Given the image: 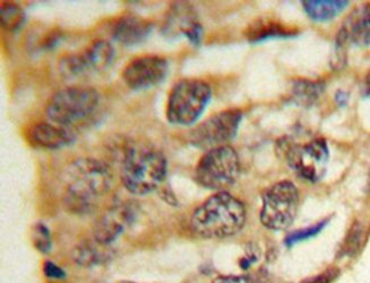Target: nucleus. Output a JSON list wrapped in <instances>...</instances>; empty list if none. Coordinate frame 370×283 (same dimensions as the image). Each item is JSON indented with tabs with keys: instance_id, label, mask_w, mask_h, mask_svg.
Instances as JSON below:
<instances>
[{
	"instance_id": "f257e3e1",
	"label": "nucleus",
	"mask_w": 370,
	"mask_h": 283,
	"mask_svg": "<svg viewBox=\"0 0 370 283\" xmlns=\"http://www.w3.org/2000/svg\"><path fill=\"white\" fill-rule=\"evenodd\" d=\"M64 202L76 214L90 213L96 202L112 188L113 173L107 164L95 158L74 160L64 175Z\"/></svg>"
},
{
	"instance_id": "f03ea898",
	"label": "nucleus",
	"mask_w": 370,
	"mask_h": 283,
	"mask_svg": "<svg viewBox=\"0 0 370 283\" xmlns=\"http://www.w3.org/2000/svg\"><path fill=\"white\" fill-rule=\"evenodd\" d=\"M246 209L243 202L227 191L207 198L191 215V226L195 235L204 239H224L243 229Z\"/></svg>"
},
{
	"instance_id": "7ed1b4c3",
	"label": "nucleus",
	"mask_w": 370,
	"mask_h": 283,
	"mask_svg": "<svg viewBox=\"0 0 370 283\" xmlns=\"http://www.w3.org/2000/svg\"><path fill=\"white\" fill-rule=\"evenodd\" d=\"M167 158L161 151L146 146H131L122 160L120 178L132 195L144 196L153 193L167 179Z\"/></svg>"
},
{
	"instance_id": "20e7f679",
	"label": "nucleus",
	"mask_w": 370,
	"mask_h": 283,
	"mask_svg": "<svg viewBox=\"0 0 370 283\" xmlns=\"http://www.w3.org/2000/svg\"><path fill=\"white\" fill-rule=\"evenodd\" d=\"M100 102V94L92 88H67L54 95L46 115L50 123L71 129L88 120L96 112Z\"/></svg>"
},
{
	"instance_id": "39448f33",
	"label": "nucleus",
	"mask_w": 370,
	"mask_h": 283,
	"mask_svg": "<svg viewBox=\"0 0 370 283\" xmlns=\"http://www.w3.org/2000/svg\"><path fill=\"white\" fill-rule=\"evenodd\" d=\"M212 98L211 85L198 78H185L172 88L167 105L171 124L189 127L198 122Z\"/></svg>"
},
{
	"instance_id": "423d86ee",
	"label": "nucleus",
	"mask_w": 370,
	"mask_h": 283,
	"mask_svg": "<svg viewBox=\"0 0 370 283\" xmlns=\"http://www.w3.org/2000/svg\"><path fill=\"white\" fill-rule=\"evenodd\" d=\"M240 157L231 146L214 148L200 157L195 179L207 189L225 191L236 182L240 175Z\"/></svg>"
},
{
	"instance_id": "0eeeda50",
	"label": "nucleus",
	"mask_w": 370,
	"mask_h": 283,
	"mask_svg": "<svg viewBox=\"0 0 370 283\" xmlns=\"http://www.w3.org/2000/svg\"><path fill=\"white\" fill-rule=\"evenodd\" d=\"M299 191L291 181H280L266 190L260 221L267 229L282 231L291 226L298 213Z\"/></svg>"
},
{
	"instance_id": "6e6552de",
	"label": "nucleus",
	"mask_w": 370,
	"mask_h": 283,
	"mask_svg": "<svg viewBox=\"0 0 370 283\" xmlns=\"http://www.w3.org/2000/svg\"><path fill=\"white\" fill-rule=\"evenodd\" d=\"M280 151L293 171L310 182H318L327 171L329 149L325 139H315L306 145L282 142Z\"/></svg>"
},
{
	"instance_id": "1a4fd4ad",
	"label": "nucleus",
	"mask_w": 370,
	"mask_h": 283,
	"mask_svg": "<svg viewBox=\"0 0 370 283\" xmlns=\"http://www.w3.org/2000/svg\"><path fill=\"white\" fill-rule=\"evenodd\" d=\"M242 120L243 113L240 109H226L214 114L191 131V144L207 151L228 146L236 137Z\"/></svg>"
},
{
	"instance_id": "9d476101",
	"label": "nucleus",
	"mask_w": 370,
	"mask_h": 283,
	"mask_svg": "<svg viewBox=\"0 0 370 283\" xmlns=\"http://www.w3.org/2000/svg\"><path fill=\"white\" fill-rule=\"evenodd\" d=\"M116 50L105 40H96L81 52L67 55L60 62V72L67 80L103 72L112 64Z\"/></svg>"
},
{
	"instance_id": "9b49d317",
	"label": "nucleus",
	"mask_w": 370,
	"mask_h": 283,
	"mask_svg": "<svg viewBox=\"0 0 370 283\" xmlns=\"http://www.w3.org/2000/svg\"><path fill=\"white\" fill-rule=\"evenodd\" d=\"M167 72L169 64L165 58L147 55L131 60L123 69L122 78L131 90H147L163 82Z\"/></svg>"
},
{
	"instance_id": "f8f14e48",
	"label": "nucleus",
	"mask_w": 370,
	"mask_h": 283,
	"mask_svg": "<svg viewBox=\"0 0 370 283\" xmlns=\"http://www.w3.org/2000/svg\"><path fill=\"white\" fill-rule=\"evenodd\" d=\"M135 217L136 207L134 204H122L109 208L95 224L92 237L100 244L111 246L134 222Z\"/></svg>"
},
{
	"instance_id": "ddd939ff",
	"label": "nucleus",
	"mask_w": 370,
	"mask_h": 283,
	"mask_svg": "<svg viewBox=\"0 0 370 283\" xmlns=\"http://www.w3.org/2000/svg\"><path fill=\"white\" fill-rule=\"evenodd\" d=\"M153 23L146 18L136 15H125L118 18L111 27L113 40L125 47L144 43L152 34Z\"/></svg>"
},
{
	"instance_id": "4468645a",
	"label": "nucleus",
	"mask_w": 370,
	"mask_h": 283,
	"mask_svg": "<svg viewBox=\"0 0 370 283\" xmlns=\"http://www.w3.org/2000/svg\"><path fill=\"white\" fill-rule=\"evenodd\" d=\"M164 32L169 36L184 34L191 41V45L198 46L203 36V27L195 18V13L191 7L178 4V6L171 8L170 15L164 27Z\"/></svg>"
},
{
	"instance_id": "2eb2a0df",
	"label": "nucleus",
	"mask_w": 370,
	"mask_h": 283,
	"mask_svg": "<svg viewBox=\"0 0 370 283\" xmlns=\"http://www.w3.org/2000/svg\"><path fill=\"white\" fill-rule=\"evenodd\" d=\"M30 136L31 142H34V146L48 151H57L72 145L76 142V134L72 129L50 122L36 124L31 131Z\"/></svg>"
},
{
	"instance_id": "dca6fc26",
	"label": "nucleus",
	"mask_w": 370,
	"mask_h": 283,
	"mask_svg": "<svg viewBox=\"0 0 370 283\" xmlns=\"http://www.w3.org/2000/svg\"><path fill=\"white\" fill-rule=\"evenodd\" d=\"M349 43L370 47V5L355 9L341 29Z\"/></svg>"
},
{
	"instance_id": "f3484780",
	"label": "nucleus",
	"mask_w": 370,
	"mask_h": 283,
	"mask_svg": "<svg viewBox=\"0 0 370 283\" xmlns=\"http://www.w3.org/2000/svg\"><path fill=\"white\" fill-rule=\"evenodd\" d=\"M111 246H104L92 238L76 244L73 250V259L80 266L91 268L102 265L112 258L113 250Z\"/></svg>"
},
{
	"instance_id": "a211bd4d",
	"label": "nucleus",
	"mask_w": 370,
	"mask_h": 283,
	"mask_svg": "<svg viewBox=\"0 0 370 283\" xmlns=\"http://www.w3.org/2000/svg\"><path fill=\"white\" fill-rule=\"evenodd\" d=\"M298 34V31L289 29L285 25L280 22L261 21L255 22L253 25L247 27L245 31V36L249 43H256L266 41L269 39H276V38H289V36Z\"/></svg>"
},
{
	"instance_id": "6ab92c4d",
	"label": "nucleus",
	"mask_w": 370,
	"mask_h": 283,
	"mask_svg": "<svg viewBox=\"0 0 370 283\" xmlns=\"http://www.w3.org/2000/svg\"><path fill=\"white\" fill-rule=\"evenodd\" d=\"M304 11L311 20L316 22L331 21L340 15L349 1L345 0H306L302 3Z\"/></svg>"
},
{
	"instance_id": "aec40b11",
	"label": "nucleus",
	"mask_w": 370,
	"mask_h": 283,
	"mask_svg": "<svg viewBox=\"0 0 370 283\" xmlns=\"http://www.w3.org/2000/svg\"><path fill=\"white\" fill-rule=\"evenodd\" d=\"M324 91L325 85L322 82L301 78L296 80L292 87V100L302 107H311L318 102Z\"/></svg>"
},
{
	"instance_id": "412c9836",
	"label": "nucleus",
	"mask_w": 370,
	"mask_h": 283,
	"mask_svg": "<svg viewBox=\"0 0 370 283\" xmlns=\"http://www.w3.org/2000/svg\"><path fill=\"white\" fill-rule=\"evenodd\" d=\"M1 25L7 31H16L25 22V14L21 7L14 3H6L1 6Z\"/></svg>"
},
{
	"instance_id": "4be33fe9",
	"label": "nucleus",
	"mask_w": 370,
	"mask_h": 283,
	"mask_svg": "<svg viewBox=\"0 0 370 283\" xmlns=\"http://www.w3.org/2000/svg\"><path fill=\"white\" fill-rule=\"evenodd\" d=\"M32 240L34 247L39 250L40 253L47 254L52 249V237L45 224L38 223L34 226Z\"/></svg>"
},
{
	"instance_id": "5701e85b",
	"label": "nucleus",
	"mask_w": 370,
	"mask_h": 283,
	"mask_svg": "<svg viewBox=\"0 0 370 283\" xmlns=\"http://www.w3.org/2000/svg\"><path fill=\"white\" fill-rule=\"evenodd\" d=\"M327 223L328 220H325L320 222V223L316 224V226H310V228H307V229L293 232L292 235H289V237L286 238V244H287V246H293V244H298L300 241L313 238L315 235H318L319 232L322 231Z\"/></svg>"
},
{
	"instance_id": "b1692460",
	"label": "nucleus",
	"mask_w": 370,
	"mask_h": 283,
	"mask_svg": "<svg viewBox=\"0 0 370 283\" xmlns=\"http://www.w3.org/2000/svg\"><path fill=\"white\" fill-rule=\"evenodd\" d=\"M43 268L46 277L52 279V280H63V279H65V277H67L63 268L56 265L54 262H50V261L45 262Z\"/></svg>"
},
{
	"instance_id": "393cba45",
	"label": "nucleus",
	"mask_w": 370,
	"mask_h": 283,
	"mask_svg": "<svg viewBox=\"0 0 370 283\" xmlns=\"http://www.w3.org/2000/svg\"><path fill=\"white\" fill-rule=\"evenodd\" d=\"M212 283H267L262 277H219Z\"/></svg>"
},
{
	"instance_id": "a878e982",
	"label": "nucleus",
	"mask_w": 370,
	"mask_h": 283,
	"mask_svg": "<svg viewBox=\"0 0 370 283\" xmlns=\"http://www.w3.org/2000/svg\"><path fill=\"white\" fill-rule=\"evenodd\" d=\"M336 270H329V271H326L324 275H319V277H315L313 280L307 281V282L304 283H331L336 277Z\"/></svg>"
},
{
	"instance_id": "bb28decb",
	"label": "nucleus",
	"mask_w": 370,
	"mask_h": 283,
	"mask_svg": "<svg viewBox=\"0 0 370 283\" xmlns=\"http://www.w3.org/2000/svg\"><path fill=\"white\" fill-rule=\"evenodd\" d=\"M335 102H336L337 105L344 107L349 102V94L343 90L337 91L336 95H335Z\"/></svg>"
},
{
	"instance_id": "cd10ccee",
	"label": "nucleus",
	"mask_w": 370,
	"mask_h": 283,
	"mask_svg": "<svg viewBox=\"0 0 370 283\" xmlns=\"http://www.w3.org/2000/svg\"><path fill=\"white\" fill-rule=\"evenodd\" d=\"M364 97H370V71L364 78V87H362Z\"/></svg>"
},
{
	"instance_id": "c85d7f7f",
	"label": "nucleus",
	"mask_w": 370,
	"mask_h": 283,
	"mask_svg": "<svg viewBox=\"0 0 370 283\" xmlns=\"http://www.w3.org/2000/svg\"><path fill=\"white\" fill-rule=\"evenodd\" d=\"M368 190L370 191V173H369V179H368Z\"/></svg>"
}]
</instances>
